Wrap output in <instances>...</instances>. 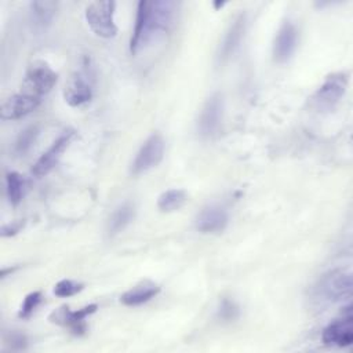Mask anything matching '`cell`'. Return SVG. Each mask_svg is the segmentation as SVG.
<instances>
[{
	"label": "cell",
	"mask_w": 353,
	"mask_h": 353,
	"mask_svg": "<svg viewBox=\"0 0 353 353\" xmlns=\"http://www.w3.org/2000/svg\"><path fill=\"white\" fill-rule=\"evenodd\" d=\"M214 6L218 8V7H223V6H225V3H219V1H216V3H214Z\"/></svg>",
	"instance_id": "obj_27"
},
{
	"label": "cell",
	"mask_w": 353,
	"mask_h": 353,
	"mask_svg": "<svg viewBox=\"0 0 353 353\" xmlns=\"http://www.w3.org/2000/svg\"><path fill=\"white\" fill-rule=\"evenodd\" d=\"M228 212L219 205H208L196 216V229L201 233H221L228 225Z\"/></svg>",
	"instance_id": "obj_15"
},
{
	"label": "cell",
	"mask_w": 353,
	"mask_h": 353,
	"mask_svg": "<svg viewBox=\"0 0 353 353\" xmlns=\"http://www.w3.org/2000/svg\"><path fill=\"white\" fill-rule=\"evenodd\" d=\"M160 292V287L152 281H141L128 291H125L121 296L120 301L125 306H138L142 305L152 298H154Z\"/></svg>",
	"instance_id": "obj_16"
},
{
	"label": "cell",
	"mask_w": 353,
	"mask_h": 353,
	"mask_svg": "<svg viewBox=\"0 0 353 353\" xmlns=\"http://www.w3.org/2000/svg\"><path fill=\"white\" fill-rule=\"evenodd\" d=\"M39 127L34 124V125H29L28 128H25L23 131H21V134L18 135L17 141H15V145H14V152L18 154V156H23L26 154L32 146L34 145L37 137H39Z\"/></svg>",
	"instance_id": "obj_21"
},
{
	"label": "cell",
	"mask_w": 353,
	"mask_h": 353,
	"mask_svg": "<svg viewBox=\"0 0 353 353\" xmlns=\"http://www.w3.org/2000/svg\"><path fill=\"white\" fill-rule=\"evenodd\" d=\"M240 314V309L237 306V303L233 299L229 298H223L219 303L218 307V317L223 321H233L239 317Z\"/></svg>",
	"instance_id": "obj_23"
},
{
	"label": "cell",
	"mask_w": 353,
	"mask_h": 353,
	"mask_svg": "<svg viewBox=\"0 0 353 353\" xmlns=\"http://www.w3.org/2000/svg\"><path fill=\"white\" fill-rule=\"evenodd\" d=\"M245 29H247V17H245V14H240L229 25V28L225 32V36L219 44L216 58L221 63L230 59V57L237 51V48L240 47L241 40L244 37Z\"/></svg>",
	"instance_id": "obj_11"
},
{
	"label": "cell",
	"mask_w": 353,
	"mask_h": 353,
	"mask_svg": "<svg viewBox=\"0 0 353 353\" xmlns=\"http://www.w3.org/2000/svg\"><path fill=\"white\" fill-rule=\"evenodd\" d=\"M83 290V284L69 280V279H63L61 281H58L54 287V294L57 296H62V298H68L72 296L74 294H77L79 291Z\"/></svg>",
	"instance_id": "obj_24"
},
{
	"label": "cell",
	"mask_w": 353,
	"mask_h": 353,
	"mask_svg": "<svg viewBox=\"0 0 353 353\" xmlns=\"http://www.w3.org/2000/svg\"><path fill=\"white\" fill-rule=\"evenodd\" d=\"M73 138H74L73 130H68L61 137H58V139H55L52 145L33 164L32 174L36 176L47 175L57 165V163L62 157V153L68 149Z\"/></svg>",
	"instance_id": "obj_9"
},
{
	"label": "cell",
	"mask_w": 353,
	"mask_h": 353,
	"mask_svg": "<svg viewBox=\"0 0 353 353\" xmlns=\"http://www.w3.org/2000/svg\"><path fill=\"white\" fill-rule=\"evenodd\" d=\"M92 98V85L84 73H73L63 87V99L70 106H81Z\"/></svg>",
	"instance_id": "obj_14"
},
{
	"label": "cell",
	"mask_w": 353,
	"mask_h": 353,
	"mask_svg": "<svg viewBox=\"0 0 353 353\" xmlns=\"http://www.w3.org/2000/svg\"><path fill=\"white\" fill-rule=\"evenodd\" d=\"M97 309H98V306L95 303H91V305L84 306L77 310H70V307H68V306H61L59 309H55L50 314V320L58 325L70 328L72 332L76 335H81L87 330L85 319L90 314H92Z\"/></svg>",
	"instance_id": "obj_10"
},
{
	"label": "cell",
	"mask_w": 353,
	"mask_h": 353,
	"mask_svg": "<svg viewBox=\"0 0 353 353\" xmlns=\"http://www.w3.org/2000/svg\"><path fill=\"white\" fill-rule=\"evenodd\" d=\"M176 4L174 1H139L135 25L130 40L131 54H137L172 25Z\"/></svg>",
	"instance_id": "obj_1"
},
{
	"label": "cell",
	"mask_w": 353,
	"mask_h": 353,
	"mask_svg": "<svg viewBox=\"0 0 353 353\" xmlns=\"http://www.w3.org/2000/svg\"><path fill=\"white\" fill-rule=\"evenodd\" d=\"M321 339L328 346L346 347L353 342V325H352V310L350 305L345 307V313L341 319L330 323L321 334Z\"/></svg>",
	"instance_id": "obj_8"
},
{
	"label": "cell",
	"mask_w": 353,
	"mask_h": 353,
	"mask_svg": "<svg viewBox=\"0 0 353 353\" xmlns=\"http://www.w3.org/2000/svg\"><path fill=\"white\" fill-rule=\"evenodd\" d=\"M57 73L52 70V68L40 59H36L30 62L26 68L25 72V79H23V92L41 97L52 90V87L57 83Z\"/></svg>",
	"instance_id": "obj_5"
},
{
	"label": "cell",
	"mask_w": 353,
	"mask_h": 353,
	"mask_svg": "<svg viewBox=\"0 0 353 353\" xmlns=\"http://www.w3.org/2000/svg\"><path fill=\"white\" fill-rule=\"evenodd\" d=\"M352 295V274L346 270L336 269L325 273L314 288V296L320 302L334 303Z\"/></svg>",
	"instance_id": "obj_2"
},
{
	"label": "cell",
	"mask_w": 353,
	"mask_h": 353,
	"mask_svg": "<svg viewBox=\"0 0 353 353\" xmlns=\"http://www.w3.org/2000/svg\"><path fill=\"white\" fill-rule=\"evenodd\" d=\"M6 343L12 349V350H22L28 345V339L21 332H11L8 338L6 339Z\"/></svg>",
	"instance_id": "obj_25"
},
{
	"label": "cell",
	"mask_w": 353,
	"mask_h": 353,
	"mask_svg": "<svg viewBox=\"0 0 353 353\" xmlns=\"http://www.w3.org/2000/svg\"><path fill=\"white\" fill-rule=\"evenodd\" d=\"M22 228H23V221H15V222H12V223L4 225V226L1 228V236H3V237L12 236V234L18 233Z\"/></svg>",
	"instance_id": "obj_26"
},
{
	"label": "cell",
	"mask_w": 353,
	"mask_h": 353,
	"mask_svg": "<svg viewBox=\"0 0 353 353\" xmlns=\"http://www.w3.org/2000/svg\"><path fill=\"white\" fill-rule=\"evenodd\" d=\"M347 83L349 77L345 72H336L327 76V79L310 98L312 108L317 112L332 110L345 95Z\"/></svg>",
	"instance_id": "obj_3"
},
{
	"label": "cell",
	"mask_w": 353,
	"mask_h": 353,
	"mask_svg": "<svg viewBox=\"0 0 353 353\" xmlns=\"http://www.w3.org/2000/svg\"><path fill=\"white\" fill-rule=\"evenodd\" d=\"M58 4L55 1H32L30 14L36 26L46 28L48 26L57 12Z\"/></svg>",
	"instance_id": "obj_18"
},
{
	"label": "cell",
	"mask_w": 353,
	"mask_h": 353,
	"mask_svg": "<svg viewBox=\"0 0 353 353\" xmlns=\"http://www.w3.org/2000/svg\"><path fill=\"white\" fill-rule=\"evenodd\" d=\"M298 41V32L292 22L285 21L280 26L274 43H273V59L277 63H285L291 59L296 50Z\"/></svg>",
	"instance_id": "obj_12"
},
{
	"label": "cell",
	"mask_w": 353,
	"mask_h": 353,
	"mask_svg": "<svg viewBox=\"0 0 353 353\" xmlns=\"http://www.w3.org/2000/svg\"><path fill=\"white\" fill-rule=\"evenodd\" d=\"M114 7L116 3L92 1L85 8V21L90 29L99 37L112 39L117 34V26L114 23Z\"/></svg>",
	"instance_id": "obj_4"
},
{
	"label": "cell",
	"mask_w": 353,
	"mask_h": 353,
	"mask_svg": "<svg viewBox=\"0 0 353 353\" xmlns=\"http://www.w3.org/2000/svg\"><path fill=\"white\" fill-rule=\"evenodd\" d=\"M135 218V205L130 201L120 204L109 216L106 223V232L109 236L123 232Z\"/></svg>",
	"instance_id": "obj_17"
},
{
	"label": "cell",
	"mask_w": 353,
	"mask_h": 353,
	"mask_svg": "<svg viewBox=\"0 0 353 353\" xmlns=\"http://www.w3.org/2000/svg\"><path fill=\"white\" fill-rule=\"evenodd\" d=\"M40 105V98L28 92H19L8 97L1 103V119L4 120H17L30 112H33Z\"/></svg>",
	"instance_id": "obj_13"
},
{
	"label": "cell",
	"mask_w": 353,
	"mask_h": 353,
	"mask_svg": "<svg viewBox=\"0 0 353 353\" xmlns=\"http://www.w3.org/2000/svg\"><path fill=\"white\" fill-rule=\"evenodd\" d=\"M223 117V97L221 92H214L203 105L197 130L203 138H212L218 134Z\"/></svg>",
	"instance_id": "obj_7"
},
{
	"label": "cell",
	"mask_w": 353,
	"mask_h": 353,
	"mask_svg": "<svg viewBox=\"0 0 353 353\" xmlns=\"http://www.w3.org/2000/svg\"><path fill=\"white\" fill-rule=\"evenodd\" d=\"M41 299H43V296H41L40 291H33V292L28 294L21 305L18 316L21 319H29L32 316V313L36 310V307L40 305Z\"/></svg>",
	"instance_id": "obj_22"
},
{
	"label": "cell",
	"mask_w": 353,
	"mask_h": 353,
	"mask_svg": "<svg viewBox=\"0 0 353 353\" xmlns=\"http://www.w3.org/2000/svg\"><path fill=\"white\" fill-rule=\"evenodd\" d=\"M6 190L8 201L12 205H17L22 201L23 193H25V179L21 174L15 171H10L6 175Z\"/></svg>",
	"instance_id": "obj_20"
},
{
	"label": "cell",
	"mask_w": 353,
	"mask_h": 353,
	"mask_svg": "<svg viewBox=\"0 0 353 353\" xmlns=\"http://www.w3.org/2000/svg\"><path fill=\"white\" fill-rule=\"evenodd\" d=\"M188 200V194L182 189H168L157 199V207L163 212H174L179 210Z\"/></svg>",
	"instance_id": "obj_19"
},
{
	"label": "cell",
	"mask_w": 353,
	"mask_h": 353,
	"mask_svg": "<svg viewBox=\"0 0 353 353\" xmlns=\"http://www.w3.org/2000/svg\"><path fill=\"white\" fill-rule=\"evenodd\" d=\"M164 149L165 143L163 137L157 132L152 134L137 152L135 159L131 164V172L134 175H138L159 165V163L163 160Z\"/></svg>",
	"instance_id": "obj_6"
}]
</instances>
